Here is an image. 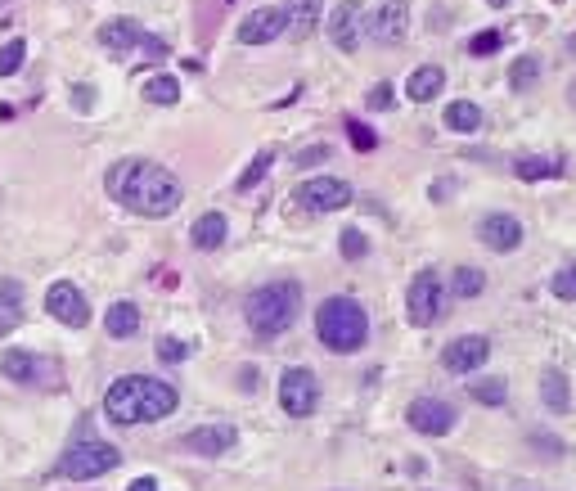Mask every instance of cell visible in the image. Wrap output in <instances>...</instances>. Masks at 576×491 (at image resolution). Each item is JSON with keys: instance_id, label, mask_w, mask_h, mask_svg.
Segmentation results:
<instances>
[{"instance_id": "obj_24", "label": "cell", "mask_w": 576, "mask_h": 491, "mask_svg": "<svg viewBox=\"0 0 576 491\" xmlns=\"http://www.w3.org/2000/svg\"><path fill=\"white\" fill-rule=\"evenodd\" d=\"M446 127L455 131V136H473L477 127H482V109L468 100H450L446 104Z\"/></svg>"}, {"instance_id": "obj_9", "label": "cell", "mask_w": 576, "mask_h": 491, "mask_svg": "<svg viewBox=\"0 0 576 491\" xmlns=\"http://www.w3.org/2000/svg\"><path fill=\"white\" fill-rule=\"evenodd\" d=\"M45 311H50L59 325H68V329H86L90 325V302L81 298V289L72 280L50 284V293H45Z\"/></svg>"}, {"instance_id": "obj_19", "label": "cell", "mask_w": 576, "mask_h": 491, "mask_svg": "<svg viewBox=\"0 0 576 491\" xmlns=\"http://www.w3.org/2000/svg\"><path fill=\"white\" fill-rule=\"evenodd\" d=\"M441 86H446V73H441L437 64H419L410 73V82H405V95H410L414 104H428L441 95Z\"/></svg>"}, {"instance_id": "obj_11", "label": "cell", "mask_w": 576, "mask_h": 491, "mask_svg": "<svg viewBox=\"0 0 576 491\" xmlns=\"http://www.w3.org/2000/svg\"><path fill=\"white\" fill-rule=\"evenodd\" d=\"M405 32H410V5H405V0L374 5V14H369V37H374L378 46H401Z\"/></svg>"}, {"instance_id": "obj_41", "label": "cell", "mask_w": 576, "mask_h": 491, "mask_svg": "<svg viewBox=\"0 0 576 491\" xmlns=\"http://www.w3.org/2000/svg\"><path fill=\"white\" fill-rule=\"evenodd\" d=\"M131 491H158V478H149V473H144V478L131 482Z\"/></svg>"}, {"instance_id": "obj_10", "label": "cell", "mask_w": 576, "mask_h": 491, "mask_svg": "<svg viewBox=\"0 0 576 491\" xmlns=\"http://www.w3.org/2000/svg\"><path fill=\"white\" fill-rule=\"evenodd\" d=\"M360 37H365V14H360V0H338L329 14V41L342 55H356Z\"/></svg>"}, {"instance_id": "obj_43", "label": "cell", "mask_w": 576, "mask_h": 491, "mask_svg": "<svg viewBox=\"0 0 576 491\" xmlns=\"http://www.w3.org/2000/svg\"><path fill=\"white\" fill-rule=\"evenodd\" d=\"M486 5H495V10H509V0H486Z\"/></svg>"}, {"instance_id": "obj_35", "label": "cell", "mask_w": 576, "mask_h": 491, "mask_svg": "<svg viewBox=\"0 0 576 491\" xmlns=\"http://www.w3.org/2000/svg\"><path fill=\"white\" fill-rule=\"evenodd\" d=\"M18 307H23V284L0 280V311H18Z\"/></svg>"}, {"instance_id": "obj_23", "label": "cell", "mask_w": 576, "mask_h": 491, "mask_svg": "<svg viewBox=\"0 0 576 491\" xmlns=\"http://www.w3.org/2000/svg\"><path fill=\"white\" fill-rule=\"evenodd\" d=\"M0 374H5L9 383H36V374H41V361H36L32 352H5L0 356Z\"/></svg>"}, {"instance_id": "obj_22", "label": "cell", "mask_w": 576, "mask_h": 491, "mask_svg": "<svg viewBox=\"0 0 576 491\" xmlns=\"http://www.w3.org/2000/svg\"><path fill=\"white\" fill-rule=\"evenodd\" d=\"M320 10L324 0H288V32L297 41H306L315 32V23H320Z\"/></svg>"}, {"instance_id": "obj_3", "label": "cell", "mask_w": 576, "mask_h": 491, "mask_svg": "<svg viewBox=\"0 0 576 491\" xmlns=\"http://www.w3.org/2000/svg\"><path fill=\"white\" fill-rule=\"evenodd\" d=\"M315 338H320L329 352L347 356V352H360L369 343V316L356 298L338 293V298H324L320 311H315Z\"/></svg>"}, {"instance_id": "obj_8", "label": "cell", "mask_w": 576, "mask_h": 491, "mask_svg": "<svg viewBox=\"0 0 576 491\" xmlns=\"http://www.w3.org/2000/svg\"><path fill=\"white\" fill-rule=\"evenodd\" d=\"M293 199L302 212H315V217H320V212H342L351 199H356V190H351L342 176H315V181L297 185Z\"/></svg>"}, {"instance_id": "obj_29", "label": "cell", "mask_w": 576, "mask_h": 491, "mask_svg": "<svg viewBox=\"0 0 576 491\" xmlns=\"http://www.w3.org/2000/svg\"><path fill=\"white\" fill-rule=\"evenodd\" d=\"M468 397L482 401V406H504V379H473Z\"/></svg>"}, {"instance_id": "obj_15", "label": "cell", "mask_w": 576, "mask_h": 491, "mask_svg": "<svg viewBox=\"0 0 576 491\" xmlns=\"http://www.w3.org/2000/svg\"><path fill=\"white\" fill-rule=\"evenodd\" d=\"M486 356H491V343H486L482 334H464V338H455V343L441 352V370H450V374L482 370Z\"/></svg>"}, {"instance_id": "obj_7", "label": "cell", "mask_w": 576, "mask_h": 491, "mask_svg": "<svg viewBox=\"0 0 576 491\" xmlns=\"http://www.w3.org/2000/svg\"><path fill=\"white\" fill-rule=\"evenodd\" d=\"M279 406H284V415H293V419L311 415V410L320 406V379H315V370L293 365V370L279 374Z\"/></svg>"}, {"instance_id": "obj_25", "label": "cell", "mask_w": 576, "mask_h": 491, "mask_svg": "<svg viewBox=\"0 0 576 491\" xmlns=\"http://www.w3.org/2000/svg\"><path fill=\"white\" fill-rule=\"evenodd\" d=\"M144 100L158 104V109H167V104H180V77H167V73L149 77V82H144Z\"/></svg>"}, {"instance_id": "obj_16", "label": "cell", "mask_w": 576, "mask_h": 491, "mask_svg": "<svg viewBox=\"0 0 576 491\" xmlns=\"http://www.w3.org/2000/svg\"><path fill=\"white\" fill-rule=\"evenodd\" d=\"M234 442H239V433H234L230 424H203V428H194V433H185V446L194 455H225V451H234Z\"/></svg>"}, {"instance_id": "obj_34", "label": "cell", "mask_w": 576, "mask_h": 491, "mask_svg": "<svg viewBox=\"0 0 576 491\" xmlns=\"http://www.w3.org/2000/svg\"><path fill=\"white\" fill-rule=\"evenodd\" d=\"M270 163H275V154H270V149H261V154H257V163H248V167H243V176H239V190L248 194L252 185H257L261 176L270 172Z\"/></svg>"}, {"instance_id": "obj_33", "label": "cell", "mask_w": 576, "mask_h": 491, "mask_svg": "<svg viewBox=\"0 0 576 491\" xmlns=\"http://www.w3.org/2000/svg\"><path fill=\"white\" fill-rule=\"evenodd\" d=\"M504 46V37L495 28H486V32H477V37H468V55H477V59H486V55H495V50Z\"/></svg>"}, {"instance_id": "obj_36", "label": "cell", "mask_w": 576, "mask_h": 491, "mask_svg": "<svg viewBox=\"0 0 576 491\" xmlns=\"http://www.w3.org/2000/svg\"><path fill=\"white\" fill-rule=\"evenodd\" d=\"M185 356H189V347L180 343V338H162V343H158V361L162 365H176V361H185Z\"/></svg>"}, {"instance_id": "obj_5", "label": "cell", "mask_w": 576, "mask_h": 491, "mask_svg": "<svg viewBox=\"0 0 576 491\" xmlns=\"http://www.w3.org/2000/svg\"><path fill=\"white\" fill-rule=\"evenodd\" d=\"M405 316L419 329H432L446 316V284H441L437 271H419L410 280V289H405Z\"/></svg>"}, {"instance_id": "obj_26", "label": "cell", "mask_w": 576, "mask_h": 491, "mask_svg": "<svg viewBox=\"0 0 576 491\" xmlns=\"http://www.w3.org/2000/svg\"><path fill=\"white\" fill-rule=\"evenodd\" d=\"M540 82V59L536 55H518V59H513V64H509V86H513V91H531V86H536Z\"/></svg>"}, {"instance_id": "obj_13", "label": "cell", "mask_w": 576, "mask_h": 491, "mask_svg": "<svg viewBox=\"0 0 576 491\" xmlns=\"http://www.w3.org/2000/svg\"><path fill=\"white\" fill-rule=\"evenodd\" d=\"M410 428L423 437H446L450 428H455V406H446L441 397H414L410 401Z\"/></svg>"}, {"instance_id": "obj_18", "label": "cell", "mask_w": 576, "mask_h": 491, "mask_svg": "<svg viewBox=\"0 0 576 491\" xmlns=\"http://www.w3.org/2000/svg\"><path fill=\"white\" fill-rule=\"evenodd\" d=\"M540 406L549 415H567L572 410V383L563 370H540Z\"/></svg>"}, {"instance_id": "obj_38", "label": "cell", "mask_w": 576, "mask_h": 491, "mask_svg": "<svg viewBox=\"0 0 576 491\" xmlns=\"http://www.w3.org/2000/svg\"><path fill=\"white\" fill-rule=\"evenodd\" d=\"M333 149L329 145H306L302 154H297V167H315V163H324V158H329Z\"/></svg>"}, {"instance_id": "obj_14", "label": "cell", "mask_w": 576, "mask_h": 491, "mask_svg": "<svg viewBox=\"0 0 576 491\" xmlns=\"http://www.w3.org/2000/svg\"><path fill=\"white\" fill-rule=\"evenodd\" d=\"M477 239H482L491 253H513L522 244V221L509 217V212H486L477 221Z\"/></svg>"}, {"instance_id": "obj_32", "label": "cell", "mask_w": 576, "mask_h": 491, "mask_svg": "<svg viewBox=\"0 0 576 491\" xmlns=\"http://www.w3.org/2000/svg\"><path fill=\"white\" fill-rule=\"evenodd\" d=\"M549 289H554V298L576 302V262H567L563 271H554V280H549Z\"/></svg>"}, {"instance_id": "obj_6", "label": "cell", "mask_w": 576, "mask_h": 491, "mask_svg": "<svg viewBox=\"0 0 576 491\" xmlns=\"http://www.w3.org/2000/svg\"><path fill=\"white\" fill-rule=\"evenodd\" d=\"M117 464H122V451H117V446H108V442H77L59 464H54V478H72V482L104 478V473L117 469Z\"/></svg>"}, {"instance_id": "obj_39", "label": "cell", "mask_w": 576, "mask_h": 491, "mask_svg": "<svg viewBox=\"0 0 576 491\" xmlns=\"http://www.w3.org/2000/svg\"><path fill=\"white\" fill-rule=\"evenodd\" d=\"M140 50H144V55H149V59H167V55H171V46H167V41H162V37H149V32H144V37H140Z\"/></svg>"}, {"instance_id": "obj_28", "label": "cell", "mask_w": 576, "mask_h": 491, "mask_svg": "<svg viewBox=\"0 0 576 491\" xmlns=\"http://www.w3.org/2000/svg\"><path fill=\"white\" fill-rule=\"evenodd\" d=\"M455 298H482V289H486V275L477 271V266H459L455 271Z\"/></svg>"}, {"instance_id": "obj_27", "label": "cell", "mask_w": 576, "mask_h": 491, "mask_svg": "<svg viewBox=\"0 0 576 491\" xmlns=\"http://www.w3.org/2000/svg\"><path fill=\"white\" fill-rule=\"evenodd\" d=\"M513 172H518V181H545V176H558L563 172V163H558V158H518V163H513Z\"/></svg>"}, {"instance_id": "obj_37", "label": "cell", "mask_w": 576, "mask_h": 491, "mask_svg": "<svg viewBox=\"0 0 576 491\" xmlns=\"http://www.w3.org/2000/svg\"><path fill=\"white\" fill-rule=\"evenodd\" d=\"M347 136H351V145H356V149H374L378 145V136L365 127V122H347Z\"/></svg>"}, {"instance_id": "obj_30", "label": "cell", "mask_w": 576, "mask_h": 491, "mask_svg": "<svg viewBox=\"0 0 576 491\" xmlns=\"http://www.w3.org/2000/svg\"><path fill=\"white\" fill-rule=\"evenodd\" d=\"M23 59H27V41H5L0 46V77H14L18 68H23Z\"/></svg>"}, {"instance_id": "obj_40", "label": "cell", "mask_w": 576, "mask_h": 491, "mask_svg": "<svg viewBox=\"0 0 576 491\" xmlns=\"http://www.w3.org/2000/svg\"><path fill=\"white\" fill-rule=\"evenodd\" d=\"M392 104V86H374L369 91V109H387Z\"/></svg>"}, {"instance_id": "obj_12", "label": "cell", "mask_w": 576, "mask_h": 491, "mask_svg": "<svg viewBox=\"0 0 576 491\" xmlns=\"http://www.w3.org/2000/svg\"><path fill=\"white\" fill-rule=\"evenodd\" d=\"M284 32H288V10H284V5H261V10H252L248 19L239 23L243 46H270V41L284 37Z\"/></svg>"}, {"instance_id": "obj_2", "label": "cell", "mask_w": 576, "mask_h": 491, "mask_svg": "<svg viewBox=\"0 0 576 491\" xmlns=\"http://www.w3.org/2000/svg\"><path fill=\"white\" fill-rule=\"evenodd\" d=\"M176 406L180 392L167 379H153V374H126L104 397V415L113 424H153V419H167Z\"/></svg>"}, {"instance_id": "obj_17", "label": "cell", "mask_w": 576, "mask_h": 491, "mask_svg": "<svg viewBox=\"0 0 576 491\" xmlns=\"http://www.w3.org/2000/svg\"><path fill=\"white\" fill-rule=\"evenodd\" d=\"M140 37L144 28L135 19H108L104 28H99V46L113 50V55H126V50H140Z\"/></svg>"}, {"instance_id": "obj_42", "label": "cell", "mask_w": 576, "mask_h": 491, "mask_svg": "<svg viewBox=\"0 0 576 491\" xmlns=\"http://www.w3.org/2000/svg\"><path fill=\"white\" fill-rule=\"evenodd\" d=\"M567 104H572V109H576V82L567 86Z\"/></svg>"}, {"instance_id": "obj_1", "label": "cell", "mask_w": 576, "mask_h": 491, "mask_svg": "<svg viewBox=\"0 0 576 491\" xmlns=\"http://www.w3.org/2000/svg\"><path fill=\"white\" fill-rule=\"evenodd\" d=\"M104 185L135 217H167V212H176L180 199H185L180 181L162 163H153V158H122V163L108 167Z\"/></svg>"}, {"instance_id": "obj_4", "label": "cell", "mask_w": 576, "mask_h": 491, "mask_svg": "<svg viewBox=\"0 0 576 491\" xmlns=\"http://www.w3.org/2000/svg\"><path fill=\"white\" fill-rule=\"evenodd\" d=\"M243 311H248V325L257 338H279L297 320V311H302V284L297 280L261 284V289H252V298Z\"/></svg>"}, {"instance_id": "obj_21", "label": "cell", "mask_w": 576, "mask_h": 491, "mask_svg": "<svg viewBox=\"0 0 576 491\" xmlns=\"http://www.w3.org/2000/svg\"><path fill=\"white\" fill-rule=\"evenodd\" d=\"M104 329L113 338H135V334H140V307H135L131 298L113 302V307H108V316H104Z\"/></svg>"}, {"instance_id": "obj_31", "label": "cell", "mask_w": 576, "mask_h": 491, "mask_svg": "<svg viewBox=\"0 0 576 491\" xmlns=\"http://www.w3.org/2000/svg\"><path fill=\"white\" fill-rule=\"evenodd\" d=\"M338 248H342V257H347V262H360V257H369V239L360 235L356 226H347L338 235Z\"/></svg>"}, {"instance_id": "obj_20", "label": "cell", "mask_w": 576, "mask_h": 491, "mask_svg": "<svg viewBox=\"0 0 576 491\" xmlns=\"http://www.w3.org/2000/svg\"><path fill=\"white\" fill-rule=\"evenodd\" d=\"M225 235H230V221H225L221 212H203V217L194 221V230H189L194 248H203V253H216V248L225 244Z\"/></svg>"}]
</instances>
